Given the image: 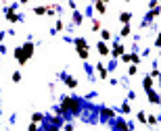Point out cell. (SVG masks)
Returning a JSON list of instances; mask_svg holds the SVG:
<instances>
[{
  "instance_id": "6da1fadb",
  "label": "cell",
  "mask_w": 161,
  "mask_h": 131,
  "mask_svg": "<svg viewBox=\"0 0 161 131\" xmlns=\"http://www.w3.org/2000/svg\"><path fill=\"white\" fill-rule=\"evenodd\" d=\"M82 110V100L73 96H61V114H69V119L80 114Z\"/></svg>"
},
{
  "instance_id": "7a4b0ae2",
  "label": "cell",
  "mask_w": 161,
  "mask_h": 131,
  "mask_svg": "<svg viewBox=\"0 0 161 131\" xmlns=\"http://www.w3.org/2000/svg\"><path fill=\"white\" fill-rule=\"evenodd\" d=\"M98 119H101V123H109V127H111V123L117 119V110L115 108H109V106H103L98 110Z\"/></svg>"
},
{
  "instance_id": "3957f363",
  "label": "cell",
  "mask_w": 161,
  "mask_h": 131,
  "mask_svg": "<svg viewBox=\"0 0 161 131\" xmlns=\"http://www.w3.org/2000/svg\"><path fill=\"white\" fill-rule=\"evenodd\" d=\"M4 19H6L11 25H15V23H19L23 17L17 13V6H4Z\"/></svg>"
},
{
  "instance_id": "277c9868",
  "label": "cell",
  "mask_w": 161,
  "mask_h": 131,
  "mask_svg": "<svg viewBox=\"0 0 161 131\" xmlns=\"http://www.w3.org/2000/svg\"><path fill=\"white\" fill-rule=\"evenodd\" d=\"M125 52V46H124V40H115L113 48H111V58H121V54Z\"/></svg>"
},
{
  "instance_id": "5b68a950",
  "label": "cell",
  "mask_w": 161,
  "mask_h": 131,
  "mask_svg": "<svg viewBox=\"0 0 161 131\" xmlns=\"http://www.w3.org/2000/svg\"><path fill=\"white\" fill-rule=\"evenodd\" d=\"M61 81H63V83H65L69 89H75L80 85L78 77H73V75H69V73H61Z\"/></svg>"
},
{
  "instance_id": "8992f818",
  "label": "cell",
  "mask_w": 161,
  "mask_h": 131,
  "mask_svg": "<svg viewBox=\"0 0 161 131\" xmlns=\"http://www.w3.org/2000/svg\"><path fill=\"white\" fill-rule=\"evenodd\" d=\"M15 58H17V65L19 67H25V63H27V60H30V56H27V54H25V50H23V46H17L15 48Z\"/></svg>"
},
{
  "instance_id": "52a82bcc",
  "label": "cell",
  "mask_w": 161,
  "mask_h": 131,
  "mask_svg": "<svg viewBox=\"0 0 161 131\" xmlns=\"http://www.w3.org/2000/svg\"><path fill=\"white\" fill-rule=\"evenodd\" d=\"M96 50H98V56H101V58H107V56H111L109 42H105V40H98V42H96Z\"/></svg>"
},
{
  "instance_id": "ba28073f",
  "label": "cell",
  "mask_w": 161,
  "mask_h": 131,
  "mask_svg": "<svg viewBox=\"0 0 161 131\" xmlns=\"http://www.w3.org/2000/svg\"><path fill=\"white\" fill-rule=\"evenodd\" d=\"M159 17H161V6H157V8H149V11H147V15H144V21L151 25L155 19H159Z\"/></svg>"
},
{
  "instance_id": "9c48e42d",
  "label": "cell",
  "mask_w": 161,
  "mask_h": 131,
  "mask_svg": "<svg viewBox=\"0 0 161 131\" xmlns=\"http://www.w3.org/2000/svg\"><path fill=\"white\" fill-rule=\"evenodd\" d=\"M144 94H147V98H149V102L153 106H161V94L157 89H149V92H144Z\"/></svg>"
},
{
  "instance_id": "30bf717a",
  "label": "cell",
  "mask_w": 161,
  "mask_h": 131,
  "mask_svg": "<svg viewBox=\"0 0 161 131\" xmlns=\"http://www.w3.org/2000/svg\"><path fill=\"white\" fill-rule=\"evenodd\" d=\"M94 69H96V73H98V79H101V81H107L109 79V67H105L103 63H96Z\"/></svg>"
},
{
  "instance_id": "8fae6325",
  "label": "cell",
  "mask_w": 161,
  "mask_h": 131,
  "mask_svg": "<svg viewBox=\"0 0 161 131\" xmlns=\"http://www.w3.org/2000/svg\"><path fill=\"white\" fill-rule=\"evenodd\" d=\"M71 23L75 25V27H80V25L84 23V13L82 11H78V8H75V11L71 13Z\"/></svg>"
},
{
  "instance_id": "7c38bea8",
  "label": "cell",
  "mask_w": 161,
  "mask_h": 131,
  "mask_svg": "<svg viewBox=\"0 0 161 131\" xmlns=\"http://www.w3.org/2000/svg\"><path fill=\"white\" fill-rule=\"evenodd\" d=\"M111 129H130V125H128V121H125V119L117 117V119L111 123Z\"/></svg>"
},
{
  "instance_id": "4fadbf2b",
  "label": "cell",
  "mask_w": 161,
  "mask_h": 131,
  "mask_svg": "<svg viewBox=\"0 0 161 131\" xmlns=\"http://www.w3.org/2000/svg\"><path fill=\"white\" fill-rule=\"evenodd\" d=\"M21 46H23V50H25V54H27V56H34V52H36V44L31 42V40H27V42H23L21 44Z\"/></svg>"
},
{
  "instance_id": "5bb4252c",
  "label": "cell",
  "mask_w": 161,
  "mask_h": 131,
  "mask_svg": "<svg viewBox=\"0 0 161 131\" xmlns=\"http://www.w3.org/2000/svg\"><path fill=\"white\" fill-rule=\"evenodd\" d=\"M153 85H155V77L144 75V77H142V89H144V92H149V89H153Z\"/></svg>"
},
{
  "instance_id": "9a60e30c",
  "label": "cell",
  "mask_w": 161,
  "mask_h": 131,
  "mask_svg": "<svg viewBox=\"0 0 161 131\" xmlns=\"http://www.w3.org/2000/svg\"><path fill=\"white\" fill-rule=\"evenodd\" d=\"M132 17H134V15H132V11H121L117 19H119L121 25H125V23H132Z\"/></svg>"
},
{
  "instance_id": "2e32d148",
  "label": "cell",
  "mask_w": 161,
  "mask_h": 131,
  "mask_svg": "<svg viewBox=\"0 0 161 131\" xmlns=\"http://www.w3.org/2000/svg\"><path fill=\"white\" fill-rule=\"evenodd\" d=\"M130 36H132V25H130V23L121 25V29H119V38H121V40H125V38H130Z\"/></svg>"
},
{
  "instance_id": "e0dca14e",
  "label": "cell",
  "mask_w": 161,
  "mask_h": 131,
  "mask_svg": "<svg viewBox=\"0 0 161 131\" xmlns=\"http://www.w3.org/2000/svg\"><path fill=\"white\" fill-rule=\"evenodd\" d=\"M94 11L98 15H105L107 13V2H103V0H94Z\"/></svg>"
},
{
  "instance_id": "ac0fdd59",
  "label": "cell",
  "mask_w": 161,
  "mask_h": 131,
  "mask_svg": "<svg viewBox=\"0 0 161 131\" xmlns=\"http://www.w3.org/2000/svg\"><path fill=\"white\" fill-rule=\"evenodd\" d=\"M75 52H78V56L84 60V63L90 58V48H75Z\"/></svg>"
},
{
  "instance_id": "d6986e66",
  "label": "cell",
  "mask_w": 161,
  "mask_h": 131,
  "mask_svg": "<svg viewBox=\"0 0 161 131\" xmlns=\"http://www.w3.org/2000/svg\"><path fill=\"white\" fill-rule=\"evenodd\" d=\"M34 15H36V17H44V15H48V6H44V4L34 6Z\"/></svg>"
},
{
  "instance_id": "ffe728a7",
  "label": "cell",
  "mask_w": 161,
  "mask_h": 131,
  "mask_svg": "<svg viewBox=\"0 0 161 131\" xmlns=\"http://www.w3.org/2000/svg\"><path fill=\"white\" fill-rule=\"evenodd\" d=\"M73 46L75 48H90L88 42H86V38H73Z\"/></svg>"
},
{
  "instance_id": "44dd1931",
  "label": "cell",
  "mask_w": 161,
  "mask_h": 131,
  "mask_svg": "<svg viewBox=\"0 0 161 131\" xmlns=\"http://www.w3.org/2000/svg\"><path fill=\"white\" fill-rule=\"evenodd\" d=\"M98 33H101V40H105V42H111V40H113V33H111V29H101Z\"/></svg>"
},
{
  "instance_id": "7402d4cb",
  "label": "cell",
  "mask_w": 161,
  "mask_h": 131,
  "mask_svg": "<svg viewBox=\"0 0 161 131\" xmlns=\"http://www.w3.org/2000/svg\"><path fill=\"white\" fill-rule=\"evenodd\" d=\"M48 117L44 113H40V110H38V113H34L31 114V121H36V123H44V121H46Z\"/></svg>"
},
{
  "instance_id": "603a6c76",
  "label": "cell",
  "mask_w": 161,
  "mask_h": 131,
  "mask_svg": "<svg viewBox=\"0 0 161 131\" xmlns=\"http://www.w3.org/2000/svg\"><path fill=\"white\" fill-rule=\"evenodd\" d=\"M103 27H101V21L98 19H92V23H90V31L92 33H96V31H101Z\"/></svg>"
},
{
  "instance_id": "cb8c5ba5",
  "label": "cell",
  "mask_w": 161,
  "mask_h": 131,
  "mask_svg": "<svg viewBox=\"0 0 161 131\" xmlns=\"http://www.w3.org/2000/svg\"><path fill=\"white\" fill-rule=\"evenodd\" d=\"M147 117H149V114L144 113V110H138V114H136V121L140 123V125H147Z\"/></svg>"
},
{
  "instance_id": "d4e9b609",
  "label": "cell",
  "mask_w": 161,
  "mask_h": 131,
  "mask_svg": "<svg viewBox=\"0 0 161 131\" xmlns=\"http://www.w3.org/2000/svg\"><path fill=\"white\" fill-rule=\"evenodd\" d=\"M138 65H134V63H130V67H128V77H134V75H138Z\"/></svg>"
},
{
  "instance_id": "484cf974",
  "label": "cell",
  "mask_w": 161,
  "mask_h": 131,
  "mask_svg": "<svg viewBox=\"0 0 161 131\" xmlns=\"http://www.w3.org/2000/svg\"><path fill=\"white\" fill-rule=\"evenodd\" d=\"M119 113H121V114H130V113H132V106H130V102H121V106H119Z\"/></svg>"
},
{
  "instance_id": "4316f807",
  "label": "cell",
  "mask_w": 161,
  "mask_h": 131,
  "mask_svg": "<svg viewBox=\"0 0 161 131\" xmlns=\"http://www.w3.org/2000/svg\"><path fill=\"white\" fill-rule=\"evenodd\" d=\"M54 27H57V31H59V33H61L63 29H65V23H63V19H61V17L54 19Z\"/></svg>"
},
{
  "instance_id": "83f0119b",
  "label": "cell",
  "mask_w": 161,
  "mask_h": 131,
  "mask_svg": "<svg viewBox=\"0 0 161 131\" xmlns=\"http://www.w3.org/2000/svg\"><path fill=\"white\" fill-rule=\"evenodd\" d=\"M159 119L161 117H157V114H149V117H147V123H149V125H157Z\"/></svg>"
},
{
  "instance_id": "f1b7e54d",
  "label": "cell",
  "mask_w": 161,
  "mask_h": 131,
  "mask_svg": "<svg viewBox=\"0 0 161 131\" xmlns=\"http://www.w3.org/2000/svg\"><path fill=\"white\" fill-rule=\"evenodd\" d=\"M121 63H124V65L132 63V52H124V54H121Z\"/></svg>"
},
{
  "instance_id": "f546056e",
  "label": "cell",
  "mask_w": 161,
  "mask_h": 131,
  "mask_svg": "<svg viewBox=\"0 0 161 131\" xmlns=\"http://www.w3.org/2000/svg\"><path fill=\"white\" fill-rule=\"evenodd\" d=\"M149 75H151V77H159V75H161V71H159V67H153V69H151V73H149Z\"/></svg>"
},
{
  "instance_id": "4dcf8cb0",
  "label": "cell",
  "mask_w": 161,
  "mask_h": 131,
  "mask_svg": "<svg viewBox=\"0 0 161 131\" xmlns=\"http://www.w3.org/2000/svg\"><path fill=\"white\" fill-rule=\"evenodd\" d=\"M13 81H15V83H19V81H21V79H23V77H21V71H15V73H13Z\"/></svg>"
},
{
  "instance_id": "1f68e13d",
  "label": "cell",
  "mask_w": 161,
  "mask_h": 131,
  "mask_svg": "<svg viewBox=\"0 0 161 131\" xmlns=\"http://www.w3.org/2000/svg\"><path fill=\"white\" fill-rule=\"evenodd\" d=\"M149 8H157V6H159V0H149Z\"/></svg>"
},
{
  "instance_id": "d6a6232c",
  "label": "cell",
  "mask_w": 161,
  "mask_h": 131,
  "mask_svg": "<svg viewBox=\"0 0 161 131\" xmlns=\"http://www.w3.org/2000/svg\"><path fill=\"white\" fill-rule=\"evenodd\" d=\"M153 44H155V48H161V31L157 33V38H155V42H153Z\"/></svg>"
},
{
  "instance_id": "836d02e7",
  "label": "cell",
  "mask_w": 161,
  "mask_h": 131,
  "mask_svg": "<svg viewBox=\"0 0 161 131\" xmlns=\"http://www.w3.org/2000/svg\"><path fill=\"white\" fill-rule=\"evenodd\" d=\"M67 6H69L71 11H75V8H78V4H75V0H67Z\"/></svg>"
},
{
  "instance_id": "e575fe53",
  "label": "cell",
  "mask_w": 161,
  "mask_h": 131,
  "mask_svg": "<svg viewBox=\"0 0 161 131\" xmlns=\"http://www.w3.org/2000/svg\"><path fill=\"white\" fill-rule=\"evenodd\" d=\"M19 4H21V6H27V4H30V0H19Z\"/></svg>"
},
{
  "instance_id": "d590c367",
  "label": "cell",
  "mask_w": 161,
  "mask_h": 131,
  "mask_svg": "<svg viewBox=\"0 0 161 131\" xmlns=\"http://www.w3.org/2000/svg\"><path fill=\"white\" fill-rule=\"evenodd\" d=\"M103 2H107V4H109V2H111V0H103Z\"/></svg>"
},
{
  "instance_id": "8d00e7d4",
  "label": "cell",
  "mask_w": 161,
  "mask_h": 131,
  "mask_svg": "<svg viewBox=\"0 0 161 131\" xmlns=\"http://www.w3.org/2000/svg\"><path fill=\"white\" fill-rule=\"evenodd\" d=\"M159 58H161V48H159Z\"/></svg>"
},
{
  "instance_id": "74e56055",
  "label": "cell",
  "mask_w": 161,
  "mask_h": 131,
  "mask_svg": "<svg viewBox=\"0 0 161 131\" xmlns=\"http://www.w3.org/2000/svg\"><path fill=\"white\" fill-rule=\"evenodd\" d=\"M124 2H132V0H124Z\"/></svg>"
},
{
  "instance_id": "f35d334b",
  "label": "cell",
  "mask_w": 161,
  "mask_h": 131,
  "mask_svg": "<svg viewBox=\"0 0 161 131\" xmlns=\"http://www.w3.org/2000/svg\"><path fill=\"white\" fill-rule=\"evenodd\" d=\"M159 83H161V75H159Z\"/></svg>"
},
{
  "instance_id": "ab89813d",
  "label": "cell",
  "mask_w": 161,
  "mask_h": 131,
  "mask_svg": "<svg viewBox=\"0 0 161 131\" xmlns=\"http://www.w3.org/2000/svg\"><path fill=\"white\" fill-rule=\"evenodd\" d=\"M92 2H94V0H92Z\"/></svg>"
}]
</instances>
